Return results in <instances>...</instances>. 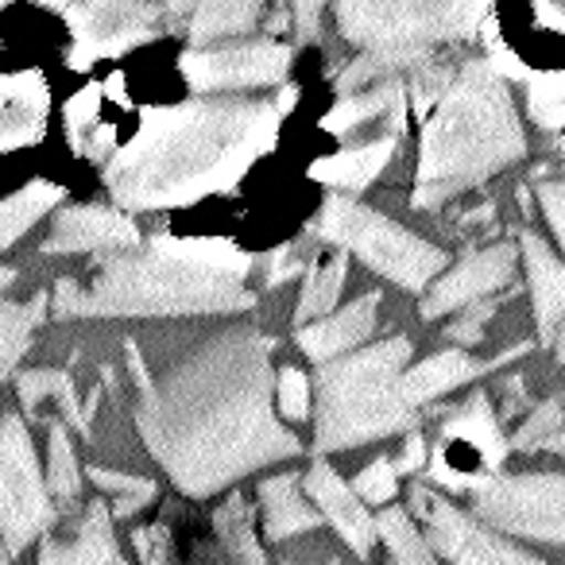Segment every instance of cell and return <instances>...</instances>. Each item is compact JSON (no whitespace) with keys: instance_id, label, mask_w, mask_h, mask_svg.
<instances>
[{"instance_id":"18","label":"cell","mask_w":565,"mask_h":565,"mask_svg":"<svg viewBox=\"0 0 565 565\" xmlns=\"http://www.w3.org/2000/svg\"><path fill=\"white\" fill-rule=\"evenodd\" d=\"M519 353H523V349H511V353L495 356V361H472L465 349H446V353L430 356V361L403 372V392H407L411 407L423 411V403L441 399V395H449L461 384H472V380L484 376V372H495L503 361H515Z\"/></svg>"},{"instance_id":"11","label":"cell","mask_w":565,"mask_h":565,"mask_svg":"<svg viewBox=\"0 0 565 565\" xmlns=\"http://www.w3.org/2000/svg\"><path fill=\"white\" fill-rule=\"evenodd\" d=\"M465 454L457 461H430V477L446 488H461V492H477L484 480L500 477V461L508 454V441L500 438L492 411H488V395L477 392L469 407H461L441 430V449H457Z\"/></svg>"},{"instance_id":"36","label":"cell","mask_w":565,"mask_h":565,"mask_svg":"<svg viewBox=\"0 0 565 565\" xmlns=\"http://www.w3.org/2000/svg\"><path fill=\"white\" fill-rule=\"evenodd\" d=\"M395 484H399V469H395L392 461H372L369 469L356 477V495L361 500H369V503H387V500H395Z\"/></svg>"},{"instance_id":"3","label":"cell","mask_w":565,"mask_h":565,"mask_svg":"<svg viewBox=\"0 0 565 565\" xmlns=\"http://www.w3.org/2000/svg\"><path fill=\"white\" fill-rule=\"evenodd\" d=\"M248 256L233 244L159 236L140 256L109 259L89 287H55L58 318H174L233 315L252 307Z\"/></svg>"},{"instance_id":"17","label":"cell","mask_w":565,"mask_h":565,"mask_svg":"<svg viewBox=\"0 0 565 565\" xmlns=\"http://www.w3.org/2000/svg\"><path fill=\"white\" fill-rule=\"evenodd\" d=\"M140 241L136 225L120 210L109 205H74V210L58 213L51 241L43 252L58 256V252H105V248H132Z\"/></svg>"},{"instance_id":"38","label":"cell","mask_w":565,"mask_h":565,"mask_svg":"<svg viewBox=\"0 0 565 565\" xmlns=\"http://www.w3.org/2000/svg\"><path fill=\"white\" fill-rule=\"evenodd\" d=\"M539 202H542V213H546L550 228L557 233L562 252H565V182H546V186L539 190Z\"/></svg>"},{"instance_id":"35","label":"cell","mask_w":565,"mask_h":565,"mask_svg":"<svg viewBox=\"0 0 565 565\" xmlns=\"http://www.w3.org/2000/svg\"><path fill=\"white\" fill-rule=\"evenodd\" d=\"M562 403L557 399H546L542 407H534V415L526 418L523 426L515 430V438H511V446L515 449H539V446H554L550 438H557V430H562Z\"/></svg>"},{"instance_id":"42","label":"cell","mask_w":565,"mask_h":565,"mask_svg":"<svg viewBox=\"0 0 565 565\" xmlns=\"http://www.w3.org/2000/svg\"><path fill=\"white\" fill-rule=\"evenodd\" d=\"M94 109H97V89H86V94H82V102L71 105V125L82 128L89 117H94Z\"/></svg>"},{"instance_id":"14","label":"cell","mask_w":565,"mask_h":565,"mask_svg":"<svg viewBox=\"0 0 565 565\" xmlns=\"http://www.w3.org/2000/svg\"><path fill=\"white\" fill-rule=\"evenodd\" d=\"M515 271V248L511 244H492V248L472 252L469 259H461L457 267H449L446 275H438L423 302L426 318L449 315V310H461L480 302L484 295L500 291L503 282Z\"/></svg>"},{"instance_id":"28","label":"cell","mask_w":565,"mask_h":565,"mask_svg":"<svg viewBox=\"0 0 565 565\" xmlns=\"http://www.w3.org/2000/svg\"><path fill=\"white\" fill-rule=\"evenodd\" d=\"M376 531L387 542L395 565H434V546L423 531H415L407 511L399 508H384L376 515Z\"/></svg>"},{"instance_id":"23","label":"cell","mask_w":565,"mask_h":565,"mask_svg":"<svg viewBox=\"0 0 565 565\" xmlns=\"http://www.w3.org/2000/svg\"><path fill=\"white\" fill-rule=\"evenodd\" d=\"M259 500H264V523L267 534L275 542L295 539L302 531H318L322 526V511H315L299 492V480L291 472H279V477L264 480L259 484Z\"/></svg>"},{"instance_id":"29","label":"cell","mask_w":565,"mask_h":565,"mask_svg":"<svg viewBox=\"0 0 565 565\" xmlns=\"http://www.w3.org/2000/svg\"><path fill=\"white\" fill-rule=\"evenodd\" d=\"M345 252H338L307 275V287H302L299 299V322H318V318L333 315L341 287H345Z\"/></svg>"},{"instance_id":"9","label":"cell","mask_w":565,"mask_h":565,"mask_svg":"<svg viewBox=\"0 0 565 565\" xmlns=\"http://www.w3.org/2000/svg\"><path fill=\"white\" fill-rule=\"evenodd\" d=\"M0 523L9 554H20L55 523L51 484L35 465V446L17 415L4 418V438H0Z\"/></svg>"},{"instance_id":"32","label":"cell","mask_w":565,"mask_h":565,"mask_svg":"<svg viewBox=\"0 0 565 565\" xmlns=\"http://www.w3.org/2000/svg\"><path fill=\"white\" fill-rule=\"evenodd\" d=\"M43 399H58L74 426H82V430L89 426L86 411L78 407V395H74L71 376H63V372H24V376H20V403L32 411V407H40Z\"/></svg>"},{"instance_id":"27","label":"cell","mask_w":565,"mask_h":565,"mask_svg":"<svg viewBox=\"0 0 565 565\" xmlns=\"http://www.w3.org/2000/svg\"><path fill=\"white\" fill-rule=\"evenodd\" d=\"M213 531H217L225 554L236 565H264V546L256 539V526H252V508L244 495H228L217 511H213Z\"/></svg>"},{"instance_id":"6","label":"cell","mask_w":565,"mask_h":565,"mask_svg":"<svg viewBox=\"0 0 565 565\" xmlns=\"http://www.w3.org/2000/svg\"><path fill=\"white\" fill-rule=\"evenodd\" d=\"M492 0H338V28L356 47L426 51L465 40L488 17Z\"/></svg>"},{"instance_id":"43","label":"cell","mask_w":565,"mask_h":565,"mask_svg":"<svg viewBox=\"0 0 565 565\" xmlns=\"http://www.w3.org/2000/svg\"><path fill=\"white\" fill-rule=\"evenodd\" d=\"M4 4H12V0H4ZM40 4H51V9H71V4H66V0H40Z\"/></svg>"},{"instance_id":"37","label":"cell","mask_w":565,"mask_h":565,"mask_svg":"<svg viewBox=\"0 0 565 565\" xmlns=\"http://www.w3.org/2000/svg\"><path fill=\"white\" fill-rule=\"evenodd\" d=\"M279 411L295 423L310 415V380L299 369H287L279 376Z\"/></svg>"},{"instance_id":"31","label":"cell","mask_w":565,"mask_h":565,"mask_svg":"<svg viewBox=\"0 0 565 565\" xmlns=\"http://www.w3.org/2000/svg\"><path fill=\"white\" fill-rule=\"evenodd\" d=\"M526 117L539 128H565V71L531 74L526 82Z\"/></svg>"},{"instance_id":"21","label":"cell","mask_w":565,"mask_h":565,"mask_svg":"<svg viewBox=\"0 0 565 565\" xmlns=\"http://www.w3.org/2000/svg\"><path fill=\"white\" fill-rule=\"evenodd\" d=\"M0 102H4V120H0V148L17 151L24 143L43 136V117H47V86L35 71L9 74L0 86Z\"/></svg>"},{"instance_id":"5","label":"cell","mask_w":565,"mask_h":565,"mask_svg":"<svg viewBox=\"0 0 565 565\" xmlns=\"http://www.w3.org/2000/svg\"><path fill=\"white\" fill-rule=\"evenodd\" d=\"M411 361V341L392 338L384 345L338 356L318 376L315 446L353 449L415 426L418 407L403 392V372Z\"/></svg>"},{"instance_id":"33","label":"cell","mask_w":565,"mask_h":565,"mask_svg":"<svg viewBox=\"0 0 565 565\" xmlns=\"http://www.w3.org/2000/svg\"><path fill=\"white\" fill-rule=\"evenodd\" d=\"M47 484L51 495L63 503H71L82 492V477H78V461H74L71 438L58 423H51V441H47Z\"/></svg>"},{"instance_id":"39","label":"cell","mask_w":565,"mask_h":565,"mask_svg":"<svg viewBox=\"0 0 565 565\" xmlns=\"http://www.w3.org/2000/svg\"><path fill=\"white\" fill-rule=\"evenodd\" d=\"M322 4L326 0H295V32L299 40H315L318 24H322Z\"/></svg>"},{"instance_id":"7","label":"cell","mask_w":565,"mask_h":565,"mask_svg":"<svg viewBox=\"0 0 565 565\" xmlns=\"http://www.w3.org/2000/svg\"><path fill=\"white\" fill-rule=\"evenodd\" d=\"M318 236H326L338 248H349L384 279L399 282L407 291H423L426 282L438 279L446 267V252L430 241L407 233L403 225L387 221L384 213L353 202V198L330 194L315 221Z\"/></svg>"},{"instance_id":"8","label":"cell","mask_w":565,"mask_h":565,"mask_svg":"<svg viewBox=\"0 0 565 565\" xmlns=\"http://www.w3.org/2000/svg\"><path fill=\"white\" fill-rule=\"evenodd\" d=\"M472 511L503 534L565 546V477L557 472L484 480L472 492Z\"/></svg>"},{"instance_id":"10","label":"cell","mask_w":565,"mask_h":565,"mask_svg":"<svg viewBox=\"0 0 565 565\" xmlns=\"http://www.w3.org/2000/svg\"><path fill=\"white\" fill-rule=\"evenodd\" d=\"M66 20L74 35L71 63L78 71L140 47L156 32V9L143 0H82L66 9Z\"/></svg>"},{"instance_id":"4","label":"cell","mask_w":565,"mask_h":565,"mask_svg":"<svg viewBox=\"0 0 565 565\" xmlns=\"http://www.w3.org/2000/svg\"><path fill=\"white\" fill-rule=\"evenodd\" d=\"M523 156L526 132L503 74L488 63H469L454 78L438 109L426 117L415 205L438 210L449 198L480 186Z\"/></svg>"},{"instance_id":"40","label":"cell","mask_w":565,"mask_h":565,"mask_svg":"<svg viewBox=\"0 0 565 565\" xmlns=\"http://www.w3.org/2000/svg\"><path fill=\"white\" fill-rule=\"evenodd\" d=\"M488 315H492L488 307H477L472 315H465L461 322L449 326V338H454V341H465V345H477L480 333H484V318H488Z\"/></svg>"},{"instance_id":"12","label":"cell","mask_w":565,"mask_h":565,"mask_svg":"<svg viewBox=\"0 0 565 565\" xmlns=\"http://www.w3.org/2000/svg\"><path fill=\"white\" fill-rule=\"evenodd\" d=\"M418 508L426 511V539L434 554H441L454 565H546L542 557L503 542L500 534L484 531L472 515L457 511L449 500L430 492H415Z\"/></svg>"},{"instance_id":"20","label":"cell","mask_w":565,"mask_h":565,"mask_svg":"<svg viewBox=\"0 0 565 565\" xmlns=\"http://www.w3.org/2000/svg\"><path fill=\"white\" fill-rule=\"evenodd\" d=\"M376 310H380V295H364L353 307H345L341 315H326L318 322H310L307 330L299 333V345L310 361H338V356L353 353L361 341L372 338L376 330Z\"/></svg>"},{"instance_id":"22","label":"cell","mask_w":565,"mask_h":565,"mask_svg":"<svg viewBox=\"0 0 565 565\" xmlns=\"http://www.w3.org/2000/svg\"><path fill=\"white\" fill-rule=\"evenodd\" d=\"M40 565H117V539H113L109 508L102 500L89 503L86 519L78 526V539H47L40 550Z\"/></svg>"},{"instance_id":"16","label":"cell","mask_w":565,"mask_h":565,"mask_svg":"<svg viewBox=\"0 0 565 565\" xmlns=\"http://www.w3.org/2000/svg\"><path fill=\"white\" fill-rule=\"evenodd\" d=\"M519 248H523V259H526V279H531L539 338H542V345L554 349L557 361H565V264L534 233H526Z\"/></svg>"},{"instance_id":"19","label":"cell","mask_w":565,"mask_h":565,"mask_svg":"<svg viewBox=\"0 0 565 565\" xmlns=\"http://www.w3.org/2000/svg\"><path fill=\"white\" fill-rule=\"evenodd\" d=\"M407 97H411V86H403V78H387V82H376V86L341 94L338 105L330 109V117H326V128L338 136H349L361 125H369V120H384L387 132L399 136L403 120H407Z\"/></svg>"},{"instance_id":"24","label":"cell","mask_w":565,"mask_h":565,"mask_svg":"<svg viewBox=\"0 0 565 565\" xmlns=\"http://www.w3.org/2000/svg\"><path fill=\"white\" fill-rule=\"evenodd\" d=\"M392 156H395V136H380V140L361 143V148H349L330 159H318V163L310 167V174L333 190H364L380 171H384Z\"/></svg>"},{"instance_id":"15","label":"cell","mask_w":565,"mask_h":565,"mask_svg":"<svg viewBox=\"0 0 565 565\" xmlns=\"http://www.w3.org/2000/svg\"><path fill=\"white\" fill-rule=\"evenodd\" d=\"M307 492H310V500L318 503V511L333 523V531L341 534V542H345L356 557H369L380 531H376L372 511L364 508V500L356 495V488H349L345 480L338 477L333 465L315 461L307 472Z\"/></svg>"},{"instance_id":"30","label":"cell","mask_w":565,"mask_h":565,"mask_svg":"<svg viewBox=\"0 0 565 565\" xmlns=\"http://www.w3.org/2000/svg\"><path fill=\"white\" fill-rule=\"evenodd\" d=\"M43 310H47V295H35V299L24 302V307L4 302V310H0V369L4 372L17 369V361L24 356V349H28V341H32V330L43 318Z\"/></svg>"},{"instance_id":"26","label":"cell","mask_w":565,"mask_h":565,"mask_svg":"<svg viewBox=\"0 0 565 565\" xmlns=\"http://www.w3.org/2000/svg\"><path fill=\"white\" fill-rule=\"evenodd\" d=\"M58 202H63V186H55V182H28L24 190L4 198V210H0V248H12Z\"/></svg>"},{"instance_id":"13","label":"cell","mask_w":565,"mask_h":565,"mask_svg":"<svg viewBox=\"0 0 565 565\" xmlns=\"http://www.w3.org/2000/svg\"><path fill=\"white\" fill-rule=\"evenodd\" d=\"M291 51L282 43H241V47H217V51H190L182 58L194 94H228V89H256L275 86L287 78Z\"/></svg>"},{"instance_id":"25","label":"cell","mask_w":565,"mask_h":565,"mask_svg":"<svg viewBox=\"0 0 565 565\" xmlns=\"http://www.w3.org/2000/svg\"><path fill=\"white\" fill-rule=\"evenodd\" d=\"M264 12V0H198L194 20H190V40L213 43L225 35L252 32Z\"/></svg>"},{"instance_id":"2","label":"cell","mask_w":565,"mask_h":565,"mask_svg":"<svg viewBox=\"0 0 565 565\" xmlns=\"http://www.w3.org/2000/svg\"><path fill=\"white\" fill-rule=\"evenodd\" d=\"M291 102H186L140 120L105 167V186L125 210H174L228 194L267 156Z\"/></svg>"},{"instance_id":"34","label":"cell","mask_w":565,"mask_h":565,"mask_svg":"<svg viewBox=\"0 0 565 565\" xmlns=\"http://www.w3.org/2000/svg\"><path fill=\"white\" fill-rule=\"evenodd\" d=\"M94 484L117 500V515H132L143 503L156 500V480L143 477H128V472H109V469H94Z\"/></svg>"},{"instance_id":"41","label":"cell","mask_w":565,"mask_h":565,"mask_svg":"<svg viewBox=\"0 0 565 565\" xmlns=\"http://www.w3.org/2000/svg\"><path fill=\"white\" fill-rule=\"evenodd\" d=\"M423 465H426V441H423V434L411 430L407 434V446H403L399 461H395V469H399V472H418Z\"/></svg>"},{"instance_id":"1","label":"cell","mask_w":565,"mask_h":565,"mask_svg":"<svg viewBox=\"0 0 565 565\" xmlns=\"http://www.w3.org/2000/svg\"><path fill=\"white\" fill-rule=\"evenodd\" d=\"M271 345L252 326L205 341L159 384H148L136 423L179 492L213 495L302 446L271 407Z\"/></svg>"}]
</instances>
